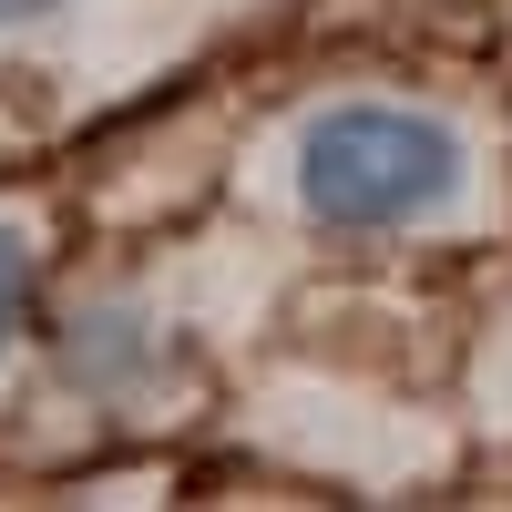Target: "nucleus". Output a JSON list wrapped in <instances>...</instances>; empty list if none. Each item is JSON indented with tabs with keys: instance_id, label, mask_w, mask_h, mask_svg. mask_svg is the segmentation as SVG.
Segmentation results:
<instances>
[{
	"instance_id": "1",
	"label": "nucleus",
	"mask_w": 512,
	"mask_h": 512,
	"mask_svg": "<svg viewBox=\"0 0 512 512\" xmlns=\"http://www.w3.org/2000/svg\"><path fill=\"white\" fill-rule=\"evenodd\" d=\"M277 185L318 236H420L472 205V134L431 103H318L287 123Z\"/></svg>"
},
{
	"instance_id": "2",
	"label": "nucleus",
	"mask_w": 512,
	"mask_h": 512,
	"mask_svg": "<svg viewBox=\"0 0 512 512\" xmlns=\"http://www.w3.org/2000/svg\"><path fill=\"white\" fill-rule=\"evenodd\" d=\"M31 287H41V246H31V216H0V369H11L21 328H31Z\"/></svg>"
},
{
	"instance_id": "3",
	"label": "nucleus",
	"mask_w": 512,
	"mask_h": 512,
	"mask_svg": "<svg viewBox=\"0 0 512 512\" xmlns=\"http://www.w3.org/2000/svg\"><path fill=\"white\" fill-rule=\"evenodd\" d=\"M72 0H0V41H21V31H41V21H62Z\"/></svg>"
}]
</instances>
